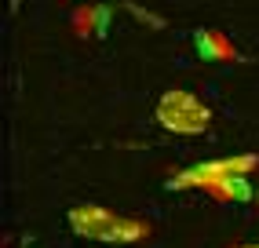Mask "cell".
<instances>
[{"label": "cell", "mask_w": 259, "mask_h": 248, "mask_svg": "<svg viewBox=\"0 0 259 248\" xmlns=\"http://www.w3.org/2000/svg\"><path fill=\"white\" fill-rule=\"evenodd\" d=\"M194 48H197V55H201L204 62H227V59H237L234 44L223 37L219 29H197V33H194Z\"/></svg>", "instance_id": "277c9868"}, {"label": "cell", "mask_w": 259, "mask_h": 248, "mask_svg": "<svg viewBox=\"0 0 259 248\" xmlns=\"http://www.w3.org/2000/svg\"><path fill=\"white\" fill-rule=\"evenodd\" d=\"M157 120L176 135H201V132H208V124H212V110L194 92L171 88V92H164L157 99Z\"/></svg>", "instance_id": "7a4b0ae2"}, {"label": "cell", "mask_w": 259, "mask_h": 248, "mask_svg": "<svg viewBox=\"0 0 259 248\" xmlns=\"http://www.w3.org/2000/svg\"><path fill=\"white\" fill-rule=\"evenodd\" d=\"M66 219H70L77 237L102 241V244H135V241L150 237V223L132 219V216H117V212L102 208V204H73Z\"/></svg>", "instance_id": "6da1fadb"}, {"label": "cell", "mask_w": 259, "mask_h": 248, "mask_svg": "<svg viewBox=\"0 0 259 248\" xmlns=\"http://www.w3.org/2000/svg\"><path fill=\"white\" fill-rule=\"evenodd\" d=\"M241 248H259V244H241Z\"/></svg>", "instance_id": "8992f818"}, {"label": "cell", "mask_w": 259, "mask_h": 248, "mask_svg": "<svg viewBox=\"0 0 259 248\" xmlns=\"http://www.w3.org/2000/svg\"><path fill=\"white\" fill-rule=\"evenodd\" d=\"M212 197L219 201H252V186H248V175L245 172H234V175H223L208 186Z\"/></svg>", "instance_id": "5b68a950"}, {"label": "cell", "mask_w": 259, "mask_h": 248, "mask_svg": "<svg viewBox=\"0 0 259 248\" xmlns=\"http://www.w3.org/2000/svg\"><path fill=\"white\" fill-rule=\"evenodd\" d=\"M255 164H259V157H230V161L197 164V168L176 175V179L168 183V190H208L215 179H223V175H234V172H245V175H248Z\"/></svg>", "instance_id": "3957f363"}]
</instances>
